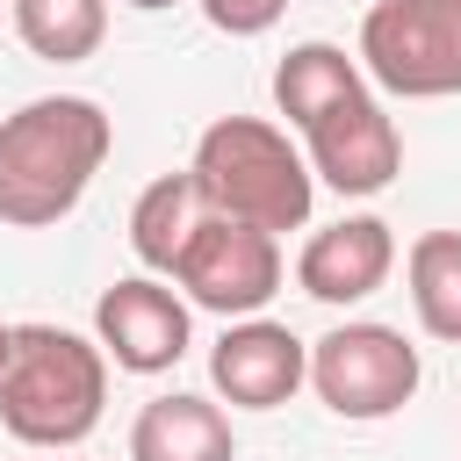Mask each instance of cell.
I'll list each match as a JSON object with an SVG mask.
<instances>
[{
  "instance_id": "1",
  "label": "cell",
  "mask_w": 461,
  "mask_h": 461,
  "mask_svg": "<svg viewBox=\"0 0 461 461\" xmlns=\"http://www.w3.org/2000/svg\"><path fill=\"white\" fill-rule=\"evenodd\" d=\"M274 108L303 130V158L339 194H382L403 173V137L367 72L339 43H295L274 65Z\"/></svg>"
},
{
  "instance_id": "2",
  "label": "cell",
  "mask_w": 461,
  "mask_h": 461,
  "mask_svg": "<svg viewBox=\"0 0 461 461\" xmlns=\"http://www.w3.org/2000/svg\"><path fill=\"white\" fill-rule=\"evenodd\" d=\"M115 151V122L86 94H43L0 115V223L7 230H50L65 223L94 173Z\"/></svg>"
},
{
  "instance_id": "3",
  "label": "cell",
  "mask_w": 461,
  "mask_h": 461,
  "mask_svg": "<svg viewBox=\"0 0 461 461\" xmlns=\"http://www.w3.org/2000/svg\"><path fill=\"white\" fill-rule=\"evenodd\" d=\"M108 403V353L65 324H14V353L0 367V425L22 447H79Z\"/></svg>"
},
{
  "instance_id": "4",
  "label": "cell",
  "mask_w": 461,
  "mask_h": 461,
  "mask_svg": "<svg viewBox=\"0 0 461 461\" xmlns=\"http://www.w3.org/2000/svg\"><path fill=\"white\" fill-rule=\"evenodd\" d=\"M202 202L216 216H238V223H259V230H303L310 209H317V173L310 158L288 144L281 122L267 115H216L202 137H194V158H187Z\"/></svg>"
},
{
  "instance_id": "5",
  "label": "cell",
  "mask_w": 461,
  "mask_h": 461,
  "mask_svg": "<svg viewBox=\"0 0 461 461\" xmlns=\"http://www.w3.org/2000/svg\"><path fill=\"white\" fill-rule=\"evenodd\" d=\"M425 382V360L418 346L396 331V324H375V317H346L331 324L317 346H310V389L331 418L346 425H382L396 418Z\"/></svg>"
},
{
  "instance_id": "6",
  "label": "cell",
  "mask_w": 461,
  "mask_h": 461,
  "mask_svg": "<svg viewBox=\"0 0 461 461\" xmlns=\"http://www.w3.org/2000/svg\"><path fill=\"white\" fill-rule=\"evenodd\" d=\"M360 72L396 101L461 94V0H367Z\"/></svg>"
},
{
  "instance_id": "7",
  "label": "cell",
  "mask_w": 461,
  "mask_h": 461,
  "mask_svg": "<svg viewBox=\"0 0 461 461\" xmlns=\"http://www.w3.org/2000/svg\"><path fill=\"white\" fill-rule=\"evenodd\" d=\"M166 281H180V295L194 310H216L223 324L230 317H259L274 303V288H281V238L259 230V223H238V216L209 209L194 223V238L180 245V259H173Z\"/></svg>"
},
{
  "instance_id": "8",
  "label": "cell",
  "mask_w": 461,
  "mask_h": 461,
  "mask_svg": "<svg viewBox=\"0 0 461 461\" xmlns=\"http://www.w3.org/2000/svg\"><path fill=\"white\" fill-rule=\"evenodd\" d=\"M187 331H194L187 295H173L158 274H122L94 303V339L122 375H166L187 353Z\"/></svg>"
},
{
  "instance_id": "9",
  "label": "cell",
  "mask_w": 461,
  "mask_h": 461,
  "mask_svg": "<svg viewBox=\"0 0 461 461\" xmlns=\"http://www.w3.org/2000/svg\"><path fill=\"white\" fill-rule=\"evenodd\" d=\"M209 382L230 411H281L310 382V346L274 317H230L209 346Z\"/></svg>"
},
{
  "instance_id": "10",
  "label": "cell",
  "mask_w": 461,
  "mask_h": 461,
  "mask_svg": "<svg viewBox=\"0 0 461 461\" xmlns=\"http://www.w3.org/2000/svg\"><path fill=\"white\" fill-rule=\"evenodd\" d=\"M389 267H396V230H389L382 216H339V223L310 230L303 252H295L303 295H317V303H331V310L367 303V295L389 281Z\"/></svg>"
},
{
  "instance_id": "11",
  "label": "cell",
  "mask_w": 461,
  "mask_h": 461,
  "mask_svg": "<svg viewBox=\"0 0 461 461\" xmlns=\"http://www.w3.org/2000/svg\"><path fill=\"white\" fill-rule=\"evenodd\" d=\"M130 461H238V439H230V418L223 403L209 396H151L130 425Z\"/></svg>"
},
{
  "instance_id": "12",
  "label": "cell",
  "mask_w": 461,
  "mask_h": 461,
  "mask_svg": "<svg viewBox=\"0 0 461 461\" xmlns=\"http://www.w3.org/2000/svg\"><path fill=\"white\" fill-rule=\"evenodd\" d=\"M209 216L194 173H158L137 202H130V252L144 259V274H173L180 245L194 238V223Z\"/></svg>"
},
{
  "instance_id": "13",
  "label": "cell",
  "mask_w": 461,
  "mask_h": 461,
  "mask_svg": "<svg viewBox=\"0 0 461 461\" xmlns=\"http://www.w3.org/2000/svg\"><path fill=\"white\" fill-rule=\"evenodd\" d=\"M403 281H411V310L432 339L461 346V230H425L403 252Z\"/></svg>"
},
{
  "instance_id": "14",
  "label": "cell",
  "mask_w": 461,
  "mask_h": 461,
  "mask_svg": "<svg viewBox=\"0 0 461 461\" xmlns=\"http://www.w3.org/2000/svg\"><path fill=\"white\" fill-rule=\"evenodd\" d=\"M7 14L43 65H79L108 36V0H7Z\"/></svg>"
},
{
  "instance_id": "15",
  "label": "cell",
  "mask_w": 461,
  "mask_h": 461,
  "mask_svg": "<svg viewBox=\"0 0 461 461\" xmlns=\"http://www.w3.org/2000/svg\"><path fill=\"white\" fill-rule=\"evenodd\" d=\"M202 14H209V29H223V36H267V29L288 14V0H202Z\"/></svg>"
},
{
  "instance_id": "16",
  "label": "cell",
  "mask_w": 461,
  "mask_h": 461,
  "mask_svg": "<svg viewBox=\"0 0 461 461\" xmlns=\"http://www.w3.org/2000/svg\"><path fill=\"white\" fill-rule=\"evenodd\" d=\"M7 353H14V324L0 317V367H7Z\"/></svg>"
},
{
  "instance_id": "17",
  "label": "cell",
  "mask_w": 461,
  "mask_h": 461,
  "mask_svg": "<svg viewBox=\"0 0 461 461\" xmlns=\"http://www.w3.org/2000/svg\"><path fill=\"white\" fill-rule=\"evenodd\" d=\"M122 7H137V14H158V7H173V0H122Z\"/></svg>"
}]
</instances>
